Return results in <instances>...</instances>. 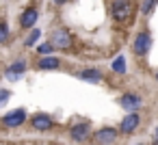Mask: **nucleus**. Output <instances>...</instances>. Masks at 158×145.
Masks as SVG:
<instances>
[{"label": "nucleus", "mask_w": 158, "mask_h": 145, "mask_svg": "<svg viewBox=\"0 0 158 145\" xmlns=\"http://www.w3.org/2000/svg\"><path fill=\"white\" fill-rule=\"evenodd\" d=\"M152 145H158V136H154V143Z\"/></svg>", "instance_id": "21"}, {"label": "nucleus", "mask_w": 158, "mask_h": 145, "mask_svg": "<svg viewBox=\"0 0 158 145\" xmlns=\"http://www.w3.org/2000/svg\"><path fill=\"white\" fill-rule=\"evenodd\" d=\"M110 69L115 72V74H126V59H123V54H117L115 59H113V63H110Z\"/></svg>", "instance_id": "15"}, {"label": "nucleus", "mask_w": 158, "mask_h": 145, "mask_svg": "<svg viewBox=\"0 0 158 145\" xmlns=\"http://www.w3.org/2000/svg\"><path fill=\"white\" fill-rule=\"evenodd\" d=\"M119 136V130L117 128H110V126H102L100 130L93 132V141L100 143V145H113Z\"/></svg>", "instance_id": "11"}, {"label": "nucleus", "mask_w": 158, "mask_h": 145, "mask_svg": "<svg viewBox=\"0 0 158 145\" xmlns=\"http://www.w3.org/2000/svg\"><path fill=\"white\" fill-rule=\"evenodd\" d=\"M9 97H11V91L9 89H0V106H7V102H9Z\"/></svg>", "instance_id": "19"}, {"label": "nucleus", "mask_w": 158, "mask_h": 145, "mask_svg": "<svg viewBox=\"0 0 158 145\" xmlns=\"http://www.w3.org/2000/svg\"><path fill=\"white\" fill-rule=\"evenodd\" d=\"M78 78H80L82 82H89V85H100V82L104 80V74H102V69H98V67H85V69L78 72Z\"/></svg>", "instance_id": "12"}, {"label": "nucleus", "mask_w": 158, "mask_h": 145, "mask_svg": "<svg viewBox=\"0 0 158 145\" xmlns=\"http://www.w3.org/2000/svg\"><path fill=\"white\" fill-rule=\"evenodd\" d=\"M132 15H134V9H132V2L130 0H113L110 5V18L115 20V24H130L132 22Z\"/></svg>", "instance_id": "1"}, {"label": "nucleus", "mask_w": 158, "mask_h": 145, "mask_svg": "<svg viewBox=\"0 0 158 145\" xmlns=\"http://www.w3.org/2000/svg\"><path fill=\"white\" fill-rule=\"evenodd\" d=\"M28 72V61L24 59V56H20V59H15V61H11L7 67H5V80H9V82H15V80H20L24 74Z\"/></svg>", "instance_id": "6"}, {"label": "nucleus", "mask_w": 158, "mask_h": 145, "mask_svg": "<svg viewBox=\"0 0 158 145\" xmlns=\"http://www.w3.org/2000/svg\"><path fill=\"white\" fill-rule=\"evenodd\" d=\"M117 104H119L123 110H128V113H136V110L143 106V97H141L136 91H126V93H121V95L117 97Z\"/></svg>", "instance_id": "7"}, {"label": "nucleus", "mask_w": 158, "mask_h": 145, "mask_svg": "<svg viewBox=\"0 0 158 145\" xmlns=\"http://www.w3.org/2000/svg\"><path fill=\"white\" fill-rule=\"evenodd\" d=\"M7 41H9V24L2 22V24H0V44L7 46Z\"/></svg>", "instance_id": "18"}, {"label": "nucleus", "mask_w": 158, "mask_h": 145, "mask_svg": "<svg viewBox=\"0 0 158 145\" xmlns=\"http://www.w3.org/2000/svg\"><path fill=\"white\" fill-rule=\"evenodd\" d=\"M156 5H158V0H143L141 2V15H145V18H149L152 13H154V9H156Z\"/></svg>", "instance_id": "16"}, {"label": "nucleus", "mask_w": 158, "mask_h": 145, "mask_svg": "<svg viewBox=\"0 0 158 145\" xmlns=\"http://www.w3.org/2000/svg\"><path fill=\"white\" fill-rule=\"evenodd\" d=\"M52 2H54L56 7H63V5H67V2H69V0H52Z\"/></svg>", "instance_id": "20"}, {"label": "nucleus", "mask_w": 158, "mask_h": 145, "mask_svg": "<svg viewBox=\"0 0 158 145\" xmlns=\"http://www.w3.org/2000/svg\"><path fill=\"white\" fill-rule=\"evenodd\" d=\"M28 123H31V130H35V132H50L54 128V117L48 113H35L28 119Z\"/></svg>", "instance_id": "8"}, {"label": "nucleus", "mask_w": 158, "mask_h": 145, "mask_svg": "<svg viewBox=\"0 0 158 145\" xmlns=\"http://www.w3.org/2000/svg\"><path fill=\"white\" fill-rule=\"evenodd\" d=\"M56 52V48L48 41V44H41V46H37V54L39 56H50V54H54Z\"/></svg>", "instance_id": "17"}, {"label": "nucleus", "mask_w": 158, "mask_h": 145, "mask_svg": "<svg viewBox=\"0 0 158 145\" xmlns=\"http://www.w3.org/2000/svg\"><path fill=\"white\" fill-rule=\"evenodd\" d=\"M37 20H39V9L37 7H26L20 13L18 24H20L22 31H33V28H37Z\"/></svg>", "instance_id": "9"}, {"label": "nucleus", "mask_w": 158, "mask_h": 145, "mask_svg": "<svg viewBox=\"0 0 158 145\" xmlns=\"http://www.w3.org/2000/svg\"><path fill=\"white\" fill-rule=\"evenodd\" d=\"M28 121V113H26V108H13V110H9V113H5L2 115V119H0V123H2L7 130H15V128H20V126H24Z\"/></svg>", "instance_id": "3"}, {"label": "nucleus", "mask_w": 158, "mask_h": 145, "mask_svg": "<svg viewBox=\"0 0 158 145\" xmlns=\"http://www.w3.org/2000/svg\"><path fill=\"white\" fill-rule=\"evenodd\" d=\"M59 67H61V59L54 56V54H50V56H39V59H37V69H41V72H54V69H59Z\"/></svg>", "instance_id": "13"}, {"label": "nucleus", "mask_w": 158, "mask_h": 145, "mask_svg": "<svg viewBox=\"0 0 158 145\" xmlns=\"http://www.w3.org/2000/svg\"><path fill=\"white\" fill-rule=\"evenodd\" d=\"M93 145H100V143H93Z\"/></svg>", "instance_id": "24"}, {"label": "nucleus", "mask_w": 158, "mask_h": 145, "mask_svg": "<svg viewBox=\"0 0 158 145\" xmlns=\"http://www.w3.org/2000/svg\"><path fill=\"white\" fill-rule=\"evenodd\" d=\"M48 41H50V44H52L56 50L67 52V50L74 46V35L69 33V28H65V26H56V28L50 33Z\"/></svg>", "instance_id": "2"}, {"label": "nucleus", "mask_w": 158, "mask_h": 145, "mask_svg": "<svg viewBox=\"0 0 158 145\" xmlns=\"http://www.w3.org/2000/svg\"><path fill=\"white\" fill-rule=\"evenodd\" d=\"M136 145H145V143H136Z\"/></svg>", "instance_id": "23"}, {"label": "nucleus", "mask_w": 158, "mask_h": 145, "mask_svg": "<svg viewBox=\"0 0 158 145\" xmlns=\"http://www.w3.org/2000/svg\"><path fill=\"white\" fill-rule=\"evenodd\" d=\"M139 128H141V115H139V113H126V115L121 117V123H119V132H121V134L130 136V134H134Z\"/></svg>", "instance_id": "10"}, {"label": "nucleus", "mask_w": 158, "mask_h": 145, "mask_svg": "<svg viewBox=\"0 0 158 145\" xmlns=\"http://www.w3.org/2000/svg\"><path fill=\"white\" fill-rule=\"evenodd\" d=\"M39 37H41V28L28 31V35H26V39H24V48H35V44L39 41Z\"/></svg>", "instance_id": "14"}, {"label": "nucleus", "mask_w": 158, "mask_h": 145, "mask_svg": "<svg viewBox=\"0 0 158 145\" xmlns=\"http://www.w3.org/2000/svg\"><path fill=\"white\" fill-rule=\"evenodd\" d=\"M67 134H69V141H74V143H87L89 139H93V130H91L89 121H76V123H72L69 130H67Z\"/></svg>", "instance_id": "4"}, {"label": "nucleus", "mask_w": 158, "mask_h": 145, "mask_svg": "<svg viewBox=\"0 0 158 145\" xmlns=\"http://www.w3.org/2000/svg\"><path fill=\"white\" fill-rule=\"evenodd\" d=\"M149 50H152V33H149L147 28H143V31H139V33L134 35V39H132V52H134L136 56H147Z\"/></svg>", "instance_id": "5"}, {"label": "nucleus", "mask_w": 158, "mask_h": 145, "mask_svg": "<svg viewBox=\"0 0 158 145\" xmlns=\"http://www.w3.org/2000/svg\"><path fill=\"white\" fill-rule=\"evenodd\" d=\"M156 85H158V72H156Z\"/></svg>", "instance_id": "22"}]
</instances>
